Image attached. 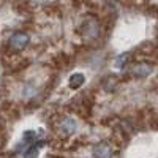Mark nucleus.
<instances>
[{
  "label": "nucleus",
  "mask_w": 158,
  "mask_h": 158,
  "mask_svg": "<svg viewBox=\"0 0 158 158\" xmlns=\"http://www.w3.org/2000/svg\"><path fill=\"white\" fill-rule=\"evenodd\" d=\"M29 44V35L27 33H22V32H16L13 33L10 38V46L16 51H22L25 46Z\"/></svg>",
  "instance_id": "obj_1"
},
{
  "label": "nucleus",
  "mask_w": 158,
  "mask_h": 158,
  "mask_svg": "<svg viewBox=\"0 0 158 158\" xmlns=\"http://www.w3.org/2000/svg\"><path fill=\"white\" fill-rule=\"evenodd\" d=\"M92 153H94V156H95V158H111L112 150H111V147H109V144L101 142V144H98V146H95V147H94Z\"/></svg>",
  "instance_id": "obj_2"
},
{
  "label": "nucleus",
  "mask_w": 158,
  "mask_h": 158,
  "mask_svg": "<svg viewBox=\"0 0 158 158\" xmlns=\"http://www.w3.org/2000/svg\"><path fill=\"white\" fill-rule=\"evenodd\" d=\"M152 71H153V68L150 67V65L139 63V65H136V67L133 68V76L138 77V79H142V77H147L149 74H152Z\"/></svg>",
  "instance_id": "obj_3"
},
{
  "label": "nucleus",
  "mask_w": 158,
  "mask_h": 158,
  "mask_svg": "<svg viewBox=\"0 0 158 158\" xmlns=\"http://www.w3.org/2000/svg\"><path fill=\"white\" fill-rule=\"evenodd\" d=\"M60 130L63 131V133H67V135L74 133V130H76V120H74V118H71V117H67L60 123Z\"/></svg>",
  "instance_id": "obj_4"
},
{
  "label": "nucleus",
  "mask_w": 158,
  "mask_h": 158,
  "mask_svg": "<svg viewBox=\"0 0 158 158\" xmlns=\"http://www.w3.org/2000/svg\"><path fill=\"white\" fill-rule=\"evenodd\" d=\"M84 81H85V77H84L82 73H73L70 76V87L71 89H79L84 84Z\"/></svg>",
  "instance_id": "obj_5"
},
{
  "label": "nucleus",
  "mask_w": 158,
  "mask_h": 158,
  "mask_svg": "<svg viewBox=\"0 0 158 158\" xmlns=\"http://www.w3.org/2000/svg\"><path fill=\"white\" fill-rule=\"evenodd\" d=\"M38 153H40V149H38V147H35V146H32L30 149L25 150L24 158H36V156H38Z\"/></svg>",
  "instance_id": "obj_6"
},
{
  "label": "nucleus",
  "mask_w": 158,
  "mask_h": 158,
  "mask_svg": "<svg viewBox=\"0 0 158 158\" xmlns=\"http://www.w3.org/2000/svg\"><path fill=\"white\" fill-rule=\"evenodd\" d=\"M127 59H128V54H123V56L118 57V59H117V67L120 68V67H122V63H125V62H127Z\"/></svg>",
  "instance_id": "obj_7"
}]
</instances>
